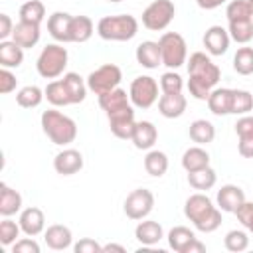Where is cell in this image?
Returning <instances> with one entry per match:
<instances>
[{
  "label": "cell",
  "mask_w": 253,
  "mask_h": 253,
  "mask_svg": "<svg viewBox=\"0 0 253 253\" xmlns=\"http://www.w3.org/2000/svg\"><path fill=\"white\" fill-rule=\"evenodd\" d=\"M43 239L47 243L49 249H55V251H63L67 247L73 245V233L67 225H61V223H53L49 225L45 231H43Z\"/></svg>",
  "instance_id": "cell-20"
},
{
  "label": "cell",
  "mask_w": 253,
  "mask_h": 253,
  "mask_svg": "<svg viewBox=\"0 0 253 253\" xmlns=\"http://www.w3.org/2000/svg\"><path fill=\"white\" fill-rule=\"evenodd\" d=\"M40 121H42V130L45 132V136L57 146H67L77 138L75 121L57 109L43 111Z\"/></svg>",
  "instance_id": "cell-3"
},
{
  "label": "cell",
  "mask_w": 253,
  "mask_h": 253,
  "mask_svg": "<svg viewBox=\"0 0 253 253\" xmlns=\"http://www.w3.org/2000/svg\"><path fill=\"white\" fill-rule=\"evenodd\" d=\"M107 119H109L111 132H113L117 138L130 140L132 130H134V125H136V119H134V107H132V105H128V107H125V109H121V111L109 113Z\"/></svg>",
  "instance_id": "cell-11"
},
{
  "label": "cell",
  "mask_w": 253,
  "mask_h": 253,
  "mask_svg": "<svg viewBox=\"0 0 253 253\" xmlns=\"http://www.w3.org/2000/svg\"><path fill=\"white\" fill-rule=\"evenodd\" d=\"M73 251H75V253H103V245L97 243V241L91 239V237H83V239H79V241L73 245Z\"/></svg>",
  "instance_id": "cell-48"
},
{
  "label": "cell",
  "mask_w": 253,
  "mask_h": 253,
  "mask_svg": "<svg viewBox=\"0 0 253 253\" xmlns=\"http://www.w3.org/2000/svg\"><path fill=\"white\" fill-rule=\"evenodd\" d=\"M144 170L146 174H150L152 178H160L166 174L168 170V156L162 150H148L144 156Z\"/></svg>",
  "instance_id": "cell-33"
},
{
  "label": "cell",
  "mask_w": 253,
  "mask_h": 253,
  "mask_svg": "<svg viewBox=\"0 0 253 253\" xmlns=\"http://www.w3.org/2000/svg\"><path fill=\"white\" fill-rule=\"evenodd\" d=\"M184 215L202 233H211L221 225V210L202 192L192 194L184 202Z\"/></svg>",
  "instance_id": "cell-2"
},
{
  "label": "cell",
  "mask_w": 253,
  "mask_h": 253,
  "mask_svg": "<svg viewBox=\"0 0 253 253\" xmlns=\"http://www.w3.org/2000/svg\"><path fill=\"white\" fill-rule=\"evenodd\" d=\"M176 16V6L172 0H154L142 12V26L150 32H162L170 26Z\"/></svg>",
  "instance_id": "cell-7"
},
{
  "label": "cell",
  "mask_w": 253,
  "mask_h": 253,
  "mask_svg": "<svg viewBox=\"0 0 253 253\" xmlns=\"http://www.w3.org/2000/svg\"><path fill=\"white\" fill-rule=\"evenodd\" d=\"M231 93L233 89H227V87H215L211 89L210 97H208V109L221 117V115H231Z\"/></svg>",
  "instance_id": "cell-26"
},
{
  "label": "cell",
  "mask_w": 253,
  "mask_h": 253,
  "mask_svg": "<svg viewBox=\"0 0 253 253\" xmlns=\"http://www.w3.org/2000/svg\"><path fill=\"white\" fill-rule=\"evenodd\" d=\"M20 233H22L20 223L12 221L10 217H4V219L0 221V243H2L4 247H12V245L18 241Z\"/></svg>",
  "instance_id": "cell-42"
},
{
  "label": "cell",
  "mask_w": 253,
  "mask_h": 253,
  "mask_svg": "<svg viewBox=\"0 0 253 253\" xmlns=\"http://www.w3.org/2000/svg\"><path fill=\"white\" fill-rule=\"evenodd\" d=\"M109 251H117V253H125L126 249H125V245H121V243H107V245H103V253H109Z\"/></svg>",
  "instance_id": "cell-51"
},
{
  "label": "cell",
  "mask_w": 253,
  "mask_h": 253,
  "mask_svg": "<svg viewBox=\"0 0 253 253\" xmlns=\"http://www.w3.org/2000/svg\"><path fill=\"white\" fill-rule=\"evenodd\" d=\"M97 34L107 42H128L138 34V20L130 14L103 16L97 22Z\"/></svg>",
  "instance_id": "cell-4"
},
{
  "label": "cell",
  "mask_w": 253,
  "mask_h": 253,
  "mask_svg": "<svg viewBox=\"0 0 253 253\" xmlns=\"http://www.w3.org/2000/svg\"><path fill=\"white\" fill-rule=\"evenodd\" d=\"M229 32L223 26H210L202 38V43L210 55H223L229 49Z\"/></svg>",
  "instance_id": "cell-12"
},
{
  "label": "cell",
  "mask_w": 253,
  "mask_h": 253,
  "mask_svg": "<svg viewBox=\"0 0 253 253\" xmlns=\"http://www.w3.org/2000/svg\"><path fill=\"white\" fill-rule=\"evenodd\" d=\"M182 89H184V79L174 69H168L160 75V91L162 93H182Z\"/></svg>",
  "instance_id": "cell-44"
},
{
  "label": "cell",
  "mask_w": 253,
  "mask_h": 253,
  "mask_svg": "<svg viewBox=\"0 0 253 253\" xmlns=\"http://www.w3.org/2000/svg\"><path fill=\"white\" fill-rule=\"evenodd\" d=\"M235 215H237V221L253 235V202H247V200H245V202L237 208Z\"/></svg>",
  "instance_id": "cell-45"
},
{
  "label": "cell",
  "mask_w": 253,
  "mask_h": 253,
  "mask_svg": "<svg viewBox=\"0 0 253 253\" xmlns=\"http://www.w3.org/2000/svg\"><path fill=\"white\" fill-rule=\"evenodd\" d=\"M99 105L105 111V115H109V113H115V111H121V109L128 107L132 103H130L128 93L125 89L117 87V89H113V91H109L105 95H99Z\"/></svg>",
  "instance_id": "cell-29"
},
{
  "label": "cell",
  "mask_w": 253,
  "mask_h": 253,
  "mask_svg": "<svg viewBox=\"0 0 253 253\" xmlns=\"http://www.w3.org/2000/svg\"><path fill=\"white\" fill-rule=\"evenodd\" d=\"M134 148L138 150H150L158 140V128L150 121H136L132 136H130Z\"/></svg>",
  "instance_id": "cell-18"
},
{
  "label": "cell",
  "mask_w": 253,
  "mask_h": 253,
  "mask_svg": "<svg viewBox=\"0 0 253 253\" xmlns=\"http://www.w3.org/2000/svg\"><path fill=\"white\" fill-rule=\"evenodd\" d=\"M186 63H188V75H190L188 79L190 95L198 101H208L211 89H215L217 81L221 79V69L204 51H194Z\"/></svg>",
  "instance_id": "cell-1"
},
{
  "label": "cell",
  "mask_w": 253,
  "mask_h": 253,
  "mask_svg": "<svg viewBox=\"0 0 253 253\" xmlns=\"http://www.w3.org/2000/svg\"><path fill=\"white\" fill-rule=\"evenodd\" d=\"M24 61V47H20L14 40H2L0 42V65L14 69L20 67Z\"/></svg>",
  "instance_id": "cell-28"
},
{
  "label": "cell",
  "mask_w": 253,
  "mask_h": 253,
  "mask_svg": "<svg viewBox=\"0 0 253 253\" xmlns=\"http://www.w3.org/2000/svg\"><path fill=\"white\" fill-rule=\"evenodd\" d=\"M134 237H136L138 243H142V247H152L164 237V229H162V225L158 221L144 217L134 227Z\"/></svg>",
  "instance_id": "cell-19"
},
{
  "label": "cell",
  "mask_w": 253,
  "mask_h": 253,
  "mask_svg": "<svg viewBox=\"0 0 253 253\" xmlns=\"http://www.w3.org/2000/svg\"><path fill=\"white\" fill-rule=\"evenodd\" d=\"M20 20L22 22H30V24H42L45 18V6L40 0H26L20 6Z\"/></svg>",
  "instance_id": "cell-37"
},
{
  "label": "cell",
  "mask_w": 253,
  "mask_h": 253,
  "mask_svg": "<svg viewBox=\"0 0 253 253\" xmlns=\"http://www.w3.org/2000/svg\"><path fill=\"white\" fill-rule=\"evenodd\" d=\"M121 79H123V71L119 65L103 63L87 75V87H89V91H93L99 97V95H105V93L117 89Z\"/></svg>",
  "instance_id": "cell-8"
},
{
  "label": "cell",
  "mask_w": 253,
  "mask_h": 253,
  "mask_svg": "<svg viewBox=\"0 0 253 253\" xmlns=\"http://www.w3.org/2000/svg\"><path fill=\"white\" fill-rule=\"evenodd\" d=\"M253 109V95L245 89H233L231 93V115H249Z\"/></svg>",
  "instance_id": "cell-39"
},
{
  "label": "cell",
  "mask_w": 253,
  "mask_h": 253,
  "mask_svg": "<svg viewBox=\"0 0 253 253\" xmlns=\"http://www.w3.org/2000/svg\"><path fill=\"white\" fill-rule=\"evenodd\" d=\"M43 93H45V99H47L53 107H67V105H71L69 93H67V89H65V85H63L61 79L49 81L47 87L43 89Z\"/></svg>",
  "instance_id": "cell-35"
},
{
  "label": "cell",
  "mask_w": 253,
  "mask_h": 253,
  "mask_svg": "<svg viewBox=\"0 0 253 253\" xmlns=\"http://www.w3.org/2000/svg\"><path fill=\"white\" fill-rule=\"evenodd\" d=\"M134 57H136L138 65H142L146 69H156L158 65H162L160 45H158V42H152V40H146V42L138 43L136 51H134Z\"/></svg>",
  "instance_id": "cell-21"
},
{
  "label": "cell",
  "mask_w": 253,
  "mask_h": 253,
  "mask_svg": "<svg viewBox=\"0 0 253 253\" xmlns=\"http://www.w3.org/2000/svg\"><path fill=\"white\" fill-rule=\"evenodd\" d=\"M61 81H63V85H65V89H67V93H69V99H71V105H79V103H83L85 101V97H87V79H83L79 73H75V71H67V73H63L61 75Z\"/></svg>",
  "instance_id": "cell-25"
},
{
  "label": "cell",
  "mask_w": 253,
  "mask_h": 253,
  "mask_svg": "<svg viewBox=\"0 0 253 253\" xmlns=\"http://www.w3.org/2000/svg\"><path fill=\"white\" fill-rule=\"evenodd\" d=\"M215 200H217V208H219L221 211L235 213L237 208L245 202V192H243L239 186H235V184H225V186H221V188L217 190Z\"/></svg>",
  "instance_id": "cell-16"
},
{
  "label": "cell",
  "mask_w": 253,
  "mask_h": 253,
  "mask_svg": "<svg viewBox=\"0 0 253 253\" xmlns=\"http://www.w3.org/2000/svg\"><path fill=\"white\" fill-rule=\"evenodd\" d=\"M128 97L132 107L136 109H150L158 101V81L150 75H138L132 79Z\"/></svg>",
  "instance_id": "cell-9"
},
{
  "label": "cell",
  "mask_w": 253,
  "mask_h": 253,
  "mask_svg": "<svg viewBox=\"0 0 253 253\" xmlns=\"http://www.w3.org/2000/svg\"><path fill=\"white\" fill-rule=\"evenodd\" d=\"M16 85H18L16 75L8 67H2L0 69V93L2 95H8V93H12L16 89Z\"/></svg>",
  "instance_id": "cell-46"
},
{
  "label": "cell",
  "mask_w": 253,
  "mask_h": 253,
  "mask_svg": "<svg viewBox=\"0 0 253 253\" xmlns=\"http://www.w3.org/2000/svg\"><path fill=\"white\" fill-rule=\"evenodd\" d=\"M217 182V174L211 166H206V168H200V170H194V172H188V184L194 188V190H210L213 188Z\"/></svg>",
  "instance_id": "cell-34"
},
{
  "label": "cell",
  "mask_w": 253,
  "mask_h": 253,
  "mask_svg": "<svg viewBox=\"0 0 253 253\" xmlns=\"http://www.w3.org/2000/svg\"><path fill=\"white\" fill-rule=\"evenodd\" d=\"M188 134H190V138H192L196 144L204 146V144L213 142V138H215V126H213V123H210L208 119H196V121L190 125Z\"/></svg>",
  "instance_id": "cell-31"
},
{
  "label": "cell",
  "mask_w": 253,
  "mask_h": 253,
  "mask_svg": "<svg viewBox=\"0 0 253 253\" xmlns=\"http://www.w3.org/2000/svg\"><path fill=\"white\" fill-rule=\"evenodd\" d=\"M247 4H249V8H251V12H253V0H247Z\"/></svg>",
  "instance_id": "cell-52"
},
{
  "label": "cell",
  "mask_w": 253,
  "mask_h": 253,
  "mask_svg": "<svg viewBox=\"0 0 253 253\" xmlns=\"http://www.w3.org/2000/svg\"><path fill=\"white\" fill-rule=\"evenodd\" d=\"M45 93L36 87V85H26L22 87L18 93H16V103L22 107V109H36L42 101H43Z\"/></svg>",
  "instance_id": "cell-38"
},
{
  "label": "cell",
  "mask_w": 253,
  "mask_h": 253,
  "mask_svg": "<svg viewBox=\"0 0 253 253\" xmlns=\"http://www.w3.org/2000/svg\"><path fill=\"white\" fill-rule=\"evenodd\" d=\"M235 134L239 138L237 152L243 158H253V115H241L237 119Z\"/></svg>",
  "instance_id": "cell-14"
},
{
  "label": "cell",
  "mask_w": 253,
  "mask_h": 253,
  "mask_svg": "<svg viewBox=\"0 0 253 253\" xmlns=\"http://www.w3.org/2000/svg\"><path fill=\"white\" fill-rule=\"evenodd\" d=\"M95 32V24L89 16H73L71 18V26H69V42L73 43H83V42H89L91 36Z\"/></svg>",
  "instance_id": "cell-27"
},
{
  "label": "cell",
  "mask_w": 253,
  "mask_h": 253,
  "mask_svg": "<svg viewBox=\"0 0 253 253\" xmlns=\"http://www.w3.org/2000/svg\"><path fill=\"white\" fill-rule=\"evenodd\" d=\"M227 32L229 38L237 43H247L253 40V18L249 20H235V22H227Z\"/></svg>",
  "instance_id": "cell-36"
},
{
  "label": "cell",
  "mask_w": 253,
  "mask_h": 253,
  "mask_svg": "<svg viewBox=\"0 0 253 253\" xmlns=\"http://www.w3.org/2000/svg\"><path fill=\"white\" fill-rule=\"evenodd\" d=\"M166 239H168V245H170L174 251L186 253L188 245L196 239V233H194L190 227H186V225H176V227H172V229L168 231Z\"/></svg>",
  "instance_id": "cell-32"
},
{
  "label": "cell",
  "mask_w": 253,
  "mask_h": 253,
  "mask_svg": "<svg viewBox=\"0 0 253 253\" xmlns=\"http://www.w3.org/2000/svg\"><path fill=\"white\" fill-rule=\"evenodd\" d=\"M18 223L22 227V233L24 235H30V237H36L42 231H45V215L36 206H30V208L22 210L20 211V217H18Z\"/></svg>",
  "instance_id": "cell-15"
},
{
  "label": "cell",
  "mask_w": 253,
  "mask_h": 253,
  "mask_svg": "<svg viewBox=\"0 0 253 253\" xmlns=\"http://www.w3.org/2000/svg\"><path fill=\"white\" fill-rule=\"evenodd\" d=\"M225 16H227V22H235V20L253 18V12H251L247 0H231L225 8Z\"/></svg>",
  "instance_id": "cell-43"
},
{
  "label": "cell",
  "mask_w": 253,
  "mask_h": 253,
  "mask_svg": "<svg viewBox=\"0 0 253 253\" xmlns=\"http://www.w3.org/2000/svg\"><path fill=\"white\" fill-rule=\"evenodd\" d=\"M154 208V194L146 188H136L132 190L126 198H125V204H123V211L128 219H134V221H140L144 217L150 215Z\"/></svg>",
  "instance_id": "cell-10"
},
{
  "label": "cell",
  "mask_w": 253,
  "mask_h": 253,
  "mask_svg": "<svg viewBox=\"0 0 253 253\" xmlns=\"http://www.w3.org/2000/svg\"><path fill=\"white\" fill-rule=\"evenodd\" d=\"M223 245L231 253H241V251H245L249 247V235L243 229H231V231L225 233Z\"/></svg>",
  "instance_id": "cell-41"
},
{
  "label": "cell",
  "mask_w": 253,
  "mask_h": 253,
  "mask_svg": "<svg viewBox=\"0 0 253 253\" xmlns=\"http://www.w3.org/2000/svg\"><path fill=\"white\" fill-rule=\"evenodd\" d=\"M162 65L168 69H178L188 61V45L182 34L178 32H164L158 40Z\"/></svg>",
  "instance_id": "cell-6"
},
{
  "label": "cell",
  "mask_w": 253,
  "mask_h": 253,
  "mask_svg": "<svg viewBox=\"0 0 253 253\" xmlns=\"http://www.w3.org/2000/svg\"><path fill=\"white\" fill-rule=\"evenodd\" d=\"M69 53L63 43H47L36 59V69L43 79H57L65 73Z\"/></svg>",
  "instance_id": "cell-5"
},
{
  "label": "cell",
  "mask_w": 253,
  "mask_h": 253,
  "mask_svg": "<svg viewBox=\"0 0 253 253\" xmlns=\"http://www.w3.org/2000/svg\"><path fill=\"white\" fill-rule=\"evenodd\" d=\"M71 14L67 12H53L47 18V32L49 36L59 43H69V26H71Z\"/></svg>",
  "instance_id": "cell-22"
},
{
  "label": "cell",
  "mask_w": 253,
  "mask_h": 253,
  "mask_svg": "<svg viewBox=\"0 0 253 253\" xmlns=\"http://www.w3.org/2000/svg\"><path fill=\"white\" fill-rule=\"evenodd\" d=\"M83 168V154L75 148H63L53 158V170L59 176H73Z\"/></svg>",
  "instance_id": "cell-13"
},
{
  "label": "cell",
  "mask_w": 253,
  "mask_h": 253,
  "mask_svg": "<svg viewBox=\"0 0 253 253\" xmlns=\"http://www.w3.org/2000/svg\"><path fill=\"white\" fill-rule=\"evenodd\" d=\"M206 166H210V154H208L206 148L196 144V146H190L188 150H184L182 168L186 172H194V170H200V168H206Z\"/></svg>",
  "instance_id": "cell-30"
},
{
  "label": "cell",
  "mask_w": 253,
  "mask_h": 253,
  "mask_svg": "<svg viewBox=\"0 0 253 253\" xmlns=\"http://www.w3.org/2000/svg\"><path fill=\"white\" fill-rule=\"evenodd\" d=\"M188 99L182 93H162L158 99V113L164 119H178L186 113Z\"/></svg>",
  "instance_id": "cell-17"
},
{
  "label": "cell",
  "mask_w": 253,
  "mask_h": 253,
  "mask_svg": "<svg viewBox=\"0 0 253 253\" xmlns=\"http://www.w3.org/2000/svg\"><path fill=\"white\" fill-rule=\"evenodd\" d=\"M22 210V194L10 188L6 182L0 184V215L12 217Z\"/></svg>",
  "instance_id": "cell-24"
},
{
  "label": "cell",
  "mask_w": 253,
  "mask_h": 253,
  "mask_svg": "<svg viewBox=\"0 0 253 253\" xmlns=\"http://www.w3.org/2000/svg\"><path fill=\"white\" fill-rule=\"evenodd\" d=\"M227 0H196V4L202 8V10H215L219 8L221 4H225Z\"/></svg>",
  "instance_id": "cell-50"
},
{
  "label": "cell",
  "mask_w": 253,
  "mask_h": 253,
  "mask_svg": "<svg viewBox=\"0 0 253 253\" xmlns=\"http://www.w3.org/2000/svg\"><path fill=\"white\" fill-rule=\"evenodd\" d=\"M14 26H16V24L12 22V18H10L8 14H0V42L12 38Z\"/></svg>",
  "instance_id": "cell-49"
},
{
  "label": "cell",
  "mask_w": 253,
  "mask_h": 253,
  "mask_svg": "<svg viewBox=\"0 0 253 253\" xmlns=\"http://www.w3.org/2000/svg\"><path fill=\"white\" fill-rule=\"evenodd\" d=\"M233 69L239 75H251L253 73V47L243 45L233 55Z\"/></svg>",
  "instance_id": "cell-40"
},
{
  "label": "cell",
  "mask_w": 253,
  "mask_h": 253,
  "mask_svg": "<svg viewBox=\"0 0 253 253\" xmlns=\"http://www.w3.org/2000/svg\"><path fill=\"white\" fill-rule=\"evenodd\" d=\"M40 24H30V22H18L14 26V32H12V40L24 47V49H30L34 47L38 42H40Z\"/></svg>",
  "instance_id": "cell-23"
},
{
  "label": "cell",
  "mask_w": 253,
  "mask_h": 253,
  "mask_svg": "<svg viewBox=\"0 0 253 253\" xmlns=\"http://www.w3.org/2000/svg\"><path fill=\"white\" fill-rule=\"evenodd\" d=\"M107 2H113V4H117V2H123V0H107Z\"/></svg>",
  "instance_id": "cell-53"
},
{
  "label": "cell",
  "mask_w": 253,
  "mask_h": 253,
  "mask_svg": "<svg viewBox=\"0 0 253 253\" xmlns=\"http://www.w3.org/2000/svg\"><path fill=\"white\" fill-rule=\"evenodd\" d=\"M12 253H40V245L34 237H20L14 245H12Z\"/></svg>",
  "instance_id": "cell-47"
}]
</instances>
